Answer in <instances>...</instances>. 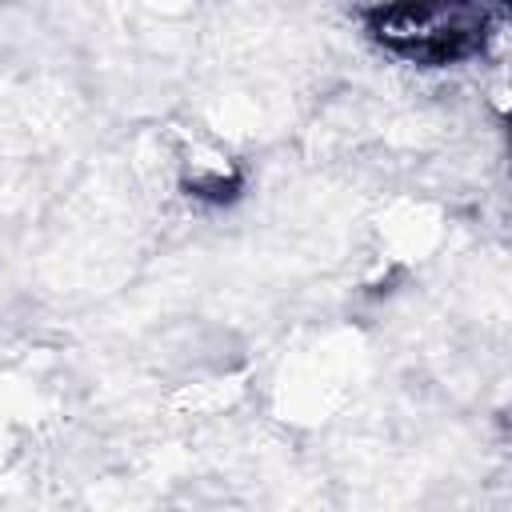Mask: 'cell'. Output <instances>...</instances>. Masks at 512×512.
<instances>
[{"instance_id": "1", "label": "cell", "mask_w": 512, "mask_h": 512, "mask_svg": "<svg viewBox=\"0 0 512 512\" xmlns=\"http://www.w3.org/2000/svg\"><path fill=\"white\" fill-rule=\"evenodd\" d=\"M368 32L416 64H456L484 48L496 12L476 4H388L364 12Z\"/></svg>"}]
</instances>
